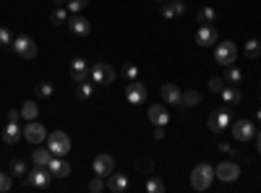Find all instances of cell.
Returning <instances> with one entry per match:
<instances>
[{
    "label": "cell",
    "instance_id": "obj_30",
    "mask_svg": "<svg viewBox=\"0 0 261 193\" xmlns=\"http://www.w3.org/2000/svg\"><path fill=\"white\" fill-rule=\"evenodd\" d=\"M92 92H94V89H92L89 81H79V89H76V97H79V99H89Z\"/></svg>",
    "mask_w": 261,
    "mask_h": 193
},
{
    "label": "cell",
    "instance_id": "obj_5",
    "mask_svg": "<svg viewBox=\"0 0 261 193\" xmlns=\"http://www.w3.org/2000/svg\"><path fill=\"white\" fill-rule=\"evenodd\" d=\"M230 123H232L230 107H220V110H214V113L209 115V120H206L209 131H214V133H220V131H227V128H230Z\"/></svg>",
    "mask_w": 261,
    "mask_h": 193
},
{
    "label": "cell",
    "instance_id": "obj_9",
    "mask_svg": "<svg viewBox=\"0 0 261 193\" xmlns=\"http://www.w3.org/2000/svg\"><path fill=\"white\" fill-rule=\"evenodd\" d=\"M196 45H199V47H214L217 45V29H214V24H199V29H196Z\"/></svg>",
    "mask_w": 261,
    "mask_h": 193
},
{
    "label": "cell",
    "instance_id": "obj_32",
    "mask_svg": "<svg viewBox=\"0 0 261 193\" xmlns=\"http://www.w3.org/2000/svg\"><path fill=\"white\" fill-rule=\"evenodd\" d=\"M65 8H68L71 13H81L84 8H89V0H68V6H65Z\"/></svg>",
    "mask_w": 261,
    "mask_h": 193
},
{
    "label": "cell",
    "instance_id": "obj_14",
    "mask_svg": "<svg viewBox=\"0 0 261 193\" xmlns=\"http://www.w3.org/2000/svg\"><path fill=\"white\" fill-rule=\"evenodd\" d=\"M146 118H149L151 125H167L170 123V113H167L165 104H151L146 110Z\"/></svg>",
    "mask_w": 261,
    "mask_h": 193
},
{
    "label": "cell",
    "instance_id": "obj_21",
    "mask_svg": "<svg viewBox=\"0 0 261 193\" xmlns=\"http://www.w3.org/2000/svg\"><path fill=\"white\" fill-rule=\"evenodd\" d=\"M125 188H128V178H125V175L113 173L110 178H107V190H113V193H123Z\"/></svg>",
    "mask_w": 261,
    "mask_h": 193
},
{
    "label": "cell",
    "instance_id": "obj_19",
    "mask_svg": "<svg viewBox=\"0 0 261 193\" xmlns=\"http://www.w3.org/2000/svg\"><path fill=\"white\" fill-rule=\"evenodd\" d=\"M183 13H186V3H183V0H167V3H162V16L165 18L183 16Z\"/></svg>",
    "mask_w": 261,
    "mask_h": 193
},
{
    "label": "cell",
    "instance_id": "obj_4",
    "mask_svg": "<svg viewBox=\"0 0 261 193\" xmlns=\"http://www.w3.org/2000/svg\"><path fill=\"white\" fill-rule=\"evenodd\" d=\"M50 178H53V173H50L47 167L34 164V170H29L27 178H24V185H29V188H47L50 185Z\"/></svg>",
    "mask_w": 261,
    "mask_h": 193
},
{
    "label": "cell",
    "instance_id": "obj_28",
    "mask_svg": "<svg viewBox=\"0 0 261 193\" xmlns=\"http://www.w3.org/2000/svg\"><path fill=\"white\" fill-rule=\"evenodd\" d=\"M246 55H248L251 60H256V58L261 55V42H258V39H248V42H246Z\"/></svg>",
    "mask_w": 261,
    "mask_h": 193
},
{
    "label": "cell",
    "instance_id": "obj_25",
    "mask_svg": "<svg viewBox=\"0 0 261 193\" xmlns=\"http://www.w3.org/2000/svg\"><path fill=\"white\" fill-rule=\"evenodd\" d=\"M220 97L225 99V104H238V102H241V92H238L235 87H225L220 92Z\"/></svg>",
    "mask_w": 261,
    "mask_h": 193
},
{
    "label": "cell",
    "instance_id": "obj_22",
    "mask_svg": "<svg viewBox=\"0 0 261 193\" xmlns=\"http://www.w3.org/2000/svg\"><path fill=\"white\" fill-rule=\"evenodd\" d=\"M50 159H53V152H50V149H37V152L32 154V162L39 164V167H47Z\"/></svg>",
    "mask_w": 261,
    "mask_h": 193
},
{
    "label": "cell",
    "instance_id": "obj_35",
    "mask_svg": "<svg viewBox=\"0 0 261 193\" xmlns=\"http://www.w3.org/2000/svg\"><path fill=\"white\" fill-rule=\"evenodd\" d=\"M209 89H212L214 94H220V92L225 89V84H222V78H220V76H212V78H209Z\"/></svg>",
    "mask_w": 261,
    "mask_h": 193
},
{
    "label": "cell",
    "instance_id": "obj_43",
    "mask_svg": "<svg viewBox=\"0 0 261 193\" xmlns=\"http://www.w3.org/2000/svg\"><path fill=\"white\" fill-rule=\"evenodd\" d=\"M53 3H55V6L60 8V6H65V0H53Z\"/></svg>",
    "mask_w": 261,
    "mask_h": 193
},
{
    "label": "cell",
    "instance_id": "obj_1",
    "mask_svg": "<svg viewBox=\"0 0 261 193\" xmlns=\"http://www.w3.org/2000/svg\"><path fill=\"white\" fill-rule=\"evenodd\" d=\"M212 183H214V167L206 164V162L196 164L193 173H191V185H193V190H206Z\"/></svg>",
    "mask_w": 261,
    "mask_h": 193
},
{
    "label": "cell",
    "instance_id": "obj_7",
    "mask_svg": "<svg viewBox=\"0 0 261 193\" xmlns=\"http://www.w3.org/2000/svg\"><path fill=\"white\" fill-rule=\"evenodd\" d=\"M230 131H232L235 141H253L256 139V125L251 120H235V123H230Z\"/></svg>",
    "mask_w": 261,
    "mask_h": 193
},
{
    "label": "cell",
    "instance_id": "obj_13",
    "mask_svg": "<svg viewBox=\"0 0 261 193\" xmlns=\"http://www.w3.org/2000/svg\"><path fill=\"white\" fill-rule=\"evenodd\" d=\"M125 99H128L130 104H144V102H146V87H144L141 81H128Z\"/></svg>",
    "mask_w": 261,
    "mask_h": 193
},
{
    "label": "cell",
    "instance_id": "obj_16",
    "mask_svg": "<svg viewBox=\"0 0 261 193\" xmlns=\"http://www.w3.org/2000/svg\"><path fill=\"white\" fill-rule=\"evenodd\" d=\"M68 29L76 34V37H89V32H92V24H89V18H84V16H73L71 21H68Z\"/></svg>",
    "mask_w": 261,
    "mask_h": 193
},
{
    "label": "cell",
    "instance_id": "obj_10",
    "mask_svg": "<svg viewBox=\"0 0 261 193\" xmlns=\"http://www.w3.org/2000/svg\"><path fill=\"white\" fill-rule=\"evenodd\" d=\"M92 167H94V175H99V178L107 180V178L113 175V170H115V159L110 154H97L94 162H92Z\"/></svg>",
    "mask_w": 261,
    "mask_h": 193
},
{
    "label": "cell",
    "instance_id": "obj_27",
    "mask_svg": "<svg viewBox=\"0 0 261 193\" xmlns=\"http://www.w3.org/2000/svg\"><path fill=\"white\" fill-rule=\"evenodd\" d=\"M27 173H29V167H27L24 159H13V162H11V175H16V178H27Z\"/></svg>",
    "mask_w": 261,
    "mask_h": 193
},
{
    "label": "cell",
    "instance_id": "obj_33",
    "mask_svg": "<svg viewBox=\"0 0 261 193\" xmlns=\"http://www.w3.org/2000/svg\"><path fill=\"white\" fill-rule=\"evenodd\" d=\"M225 78H227V81H232V84H241V81H243V73L238 71L235 66H227V71H225Z\"/></svg>",
    "mask_w": 261,
    "mask_h": 193
},
{
    "label": "cell",
    "instance_id": "obj_2",
    "mask_svg": "<svg viewBox=\"0 0 261 193\" xmlns=\"http://www.w3.org/2000/svg\"><path fill=\"white\" fill-rule=\"evenodd\" d=\"M238 58V47H235V42H217V47H214V60H217V66H232Z\"/></svg>",
    "mask_w": 261,
    "mask_h": 193
},
{
    "label": "cell",
    "instance_id": "obj_18",
    "mask_svg": "<svg viewBox=\"0 0 261 193\" xmlns=\"http://www.w3.org/2000/svg\"><path fill=\"white\" fill-rule=\"evenodd\" d=\"M160 94H162V99L167 104H180L183 102V92L175 87V84H165V87L160 89Z\"/></svg>",
    "mask_w": 261,
    "mask_h": 193
},
{
    "label": "cell",
    "instance_id": "obj_44",
    "mask_svg": "<svg viewBox=\"0 0 261 193\" xmlns=\"http://www.w3.org/2000/svg\"><path fill=\"white\" fill-rule=\"evenodd\" d=\"M256 118H258V120H261V110H258V113H256Z\"/></svg>",
    "mask_w": 261,
    "mask_h": 193
},
{
    "label": "cell",
    "instance_id": "obj_12",
    "mask_svg": "<svg viewBox=\"0 0 261 193\" xmlns=\"http://www.w3.org/2000/svg\"><path fill=\"white\" fill-rule=\"evenodd\" d=\"M24 139H27L29 144H42V141L47 139L45 125L37 123V120H29V123H27V128H24Z\"/></svg>",
    "mask_w": 261,
    "mask_h": 193
},
{
    "label": "cell",
    "instance_id": "obj_40",
    "mask_svg": "<svg viewBox=\"0 0 261 193\" xmlns=\"http://www.w3.org/2000/svg\"><path fill=\"white\" fill-rule=\"evenodd\" d=\"M8 42H11V32L3 26V29H0V45H8Z\"/></svg>",
    "mask_w": 261,
    "mask_h": 193
},
{
    "label": "cell",
    "instance_id": "obj_20",
    "mask_svg": "<svg viewBox=\"0 0 261 193\" xmlns=\"http://www.w3.org/2000/svg\"><path fill=\"white\" fill-rule=\"evenodd\" d=\"M24 136V131L18 128V123H8L6 125V131H3V141L8 144V146H13V144H18V139Z\"/></svg>",
    "mask_w": 261,
    "mask_h": 193
},
{
    "label": "cell",
    "instance_id": "obj_24",
    "mask_svg": "<svg viewBox=\"0 0 261 193\" xmlns=\"http://www.w3.org/2000/svg\"><path fill=\"white\" fill-rule=\"evenodd\" d=\"M214 8H209V6H204V8H199L196 11V21H199V24H214Z\"/></svg>",
    "mask_w": 261,
    "mask_h": 193
},
{
    "label": "cell",
    "instance_id": "obj_11",
    "mask_svg": "<svg viewBox=\"0 0 261 193\" xmlns=\"http://www.w3.org/2000/svg\"><path fill=\"white\" fill-rule=\"evenodd\" d=\"M214 175L220 178L222 183H232V180L241 178V167H238L235 162H220L214 167Z\"/></svg>",
    "mask_w": 261,
    "mask_h": 193
},
{
    "label": "cell",
    "instance_id": "obj_41",
    "mask_svg": "<svg viewBox=\"0 0 261 193\" xmlns=\"http://www.w3.org/2000/svg\"><path fill=\"white\" fill-rule=\"evenodd\" d=\"M21 118V110H8V123H18Z\"/></svg>",
    "mask_w": 261,
    "mask_h": 193
},
{
    "label": "cell",
    "instance_id": "obj_36",
    "mask_svg": "<svg viewBox=\"0 0 261 193\" xmlns=\"http://www.w3.org/2000/svg\"><path fill=\"white\" fill-rule=\"evenodd\" d=\"M128 81H136V76H139V68L136 66H130V63H128V66H123V71H120Z\"/></svg>",
    "mask_w": 261,
    "mask_h": 193
},
{
    "label": "cell",
    "instance_id": "obj_38",
    "mask_svg": "<svg viewBox=\"0 0 261 193\" xmlns=\"http://www.w3.org/2000/svg\"><path fill=\"white\" fill-rule=\"evenodd\" d=\"M11 188H13V180L6 173H0V193H8Z\"/></svg>",
    "mask_w": 261,
    "mask_h": 193
},
{
    "label": "cell",
    "instance_id": "obj_29",
    "mask_svg": "<svg viewBox=\"0 0 261 193\" xmlns=\"http://www.w3.org/2000/svg\"><path fill=\"white\" fill-rule=\"evenodd\" d=\"M50 21H53L55 26H63L65 21H68V8H55L53 16H50Z\"/></svg>",
    "mask_w": 261,
    "mask_h": 193
},
{
    "label": "cell",
    "instance_id": "obj_23",
    "mask_svg": "<svg viewBox=\"0 0 261 193\" xmlns=\"http://www.w3.org/2000/svg\"><path fill=\"white\" fill-rule=\"evenodd\" d=\"M37 115H39L37 102H24V107H21V118L29 123V120H37Z\"/></svg>",
    "mask_w": 261,
    "mask_h": 193
},
{
    "label": "cell",
    "instance_id": "obj_17",
    "mask_svg": "<svg viewBox=\"0 0 261 193\" xmlns=\"http://www.w3.org/2000/svg\"><path fill=\"white\" fill-rule=\"evenodd\" d=\"M47 170L53 173V178H68L71 175V164L65 162L63 157H53L50 164H47Z\"/></svg>",
    "mask_w": 261,
    "mask_h": 193
},
{
    "label": "cell",
    "instance_id": "obj_37",
    "mask_svg": "<svg viewBox=\"0 0 261 193\" xmlns=\"http://www.w3.org/2000/svg\"><path fill=\"white\" fill-rule=\"evenodd\" d=\"M105 188H107V183H105V178H99V175L89 183V190H92V193H99V190H105Z\"/></svg>",
    "mask_w": 261,
    "mask_h": 193
},
{
    "label": "cell",
    "instance_id": "obj_34",
    "mask_svg": "<svg viewBox=\"0 0 261 193\" xmlns=\"http://www.w3.org/2000/svg\"><path fill=\"white\" fill-rule=\"evenodd\" d=\"M136 170L144 175H151V170H154V164H151V159H139L136 162Z\"/></svg>",
    "mask_w": 261,
    "mask_h": 193
},
{
    "label": "cell",
    "instance_id": "obj_3",
    "mask_svg": "<svg viewBox=\"0 0 261 193\" xmlns=\"http://www.w3.org/2000/svg\"><path fill=\"white\" fill-rule=\"evenodd\" d=\"M47 149L53 152V157H65V154L71 152V139H68V133H63V131L50 133V139H47Z\"/></svg>",
    "mask_w": 261,
    "mask_h": 193
},
{
    "label": "cell",
    "instance_id": "obj_31",
    "mask_svg": "<svg viewBox=\"0 0 261 193\" xmlns=\"http://www.w3.org/2000/svg\"><path fill=\"white\" fill-rule=\"evenodd\" d=\"M146 190H149V193H162V190H165V183H162L160 178L151 175V178L146 180Z\"/></svg>",
    "mask_w": 261,
    "mask_h": 193
},
{
    "label": "cell",
    "instance_id": "obj_42",
    "mask_svg": "<svg viewBox=\"0 0 261 193\" xmlns=\"http://www.w3.org/2000/svg\"><path fill=\"white\" fill-rule=\"evenodd\" d=\"M256 149H258V154H261V131H256Z\"/></svg>",
    "mask_w": 261,
    "mask_h": 193
},
{
    "label": "cell",
    "instance_id": "obj_8",
    "mask_svg": "<svg viewBox=\"0 0 261 193\" xmlns=\"http://www.w3.org/2000/svg\"><path fill=\"white\" fill-rule=\"evenodd\" d=\"M89 76H92L97 84H113V81L118 78V71L110 66V63H94Z\"/></svg>",
    "mask_w": 261,
    "mask_h": 193
},
{
    "label": "cell",
    "instance_id": "obj_39",
    "mask_svg": "<svg viewBox=\"0 0 261 193\" xmlns=\"http://www.w3.org/2000/svg\"><path fill=\"white\" fill-rule=\"evenodd\" d=\"M37 94L39 97H53V84H45V81L37 84Z\"/></svg>",
    "mask_w": 261,
    "mask_h": 193
},
{
    "label": "cell",
    "instance_id": "obj_15",
    "mask_svg": "<svg viewBox=\"0 0 261 193\" xmlns=\"http://www.w3.org/2000/svg\"><path fill=\"white\" fill-rule=\"evenodd\" d=\"M89 73H92V68H89V63H86L84 58H73L71 60V78L73 81H86Z\"/></svg>",
    "mask_w": 261,
    "mask_h": 193
},
{
    "label": "cell",
    "instance_id": "obj_26",
    "mask_svg": "<svg viewBox=\"0 0 261 193\" xmlns=\"http://www.w3.org/2000/svg\"><path fill=\"white\" fill-rule=\"evenodd\" d=\"M196 104H201V94L196 92V89L183 92V102H180V107H196Z\"/></svg>",
    "mask_w": 261,
    "mask_h": 193
},
{
    "label": "cell",
    "instance_id": "obj_6",
    "mask_svg": "<svg viewBox=\"0 0 261 193\" xmlns=\"http://www.w3.org/2000/svg\"><path fill=\"white\" fill-rule=\"evenodd\" d=\"M13 50H16L18 58L34 60V58H37V42H34L32 37H27V34H18V37L13 39Z\"/></svg>",
    "mask_w": 261,
    "mask_h": 193
}]
</instances>
